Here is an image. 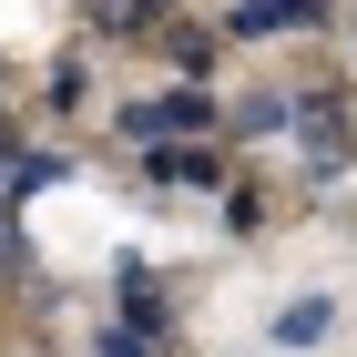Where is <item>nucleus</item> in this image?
<instances>
[{
  "label": "nucleus",
  "mask_w": 357,
  "mask_h": 357,
  "mask_svg": "<svg viewBox=\"0 0 357 357\" xmlns=\"http://www.w3.org/2000/svg\"><path fill=\"white\" fill-rule=\"evenodd\" d=\"M112 327H133L153 357L174 347V286H164L153 255H112Z\"/></svg>",
  "instance_id": "obj_2"
},
{
  "label": "nucleus",
  "mask_w": 357,
  "mask_h": 357,
  "mask_svg": "<svg viewBox=\"0 0 357 357\" xmlns=\"http://www.w3.org/2000/svg\"><path fill=\"white\" fill-rule=\"evenodd\" d=\"M266 215H275L266 174H245V164H235V184L215 194V225H225V235H266Z\"/></svg>",
  "instance_id": "obj_9"
},
{
  "label": "nucleus",
  "mask_w": 357,
  "mask_h": 357,
  "mask_svg": "<svg viewBox=\"0 0 357 357\" xmlns=\"http://www.w3.org/2000/svg\"><path fill=\"white\" fill-rule=\"evenodd\" d=\"M92 357H153V347H143L133 327H112V317H102V327H92Z\"/></svg>",
  "instance_id": "obj_11"
},
{
  "label": "nucleus",
  "mask_w": 357,
  "mask_h": 357,
  "mask_svg": "<svg viewBox=\"0 0 357 357\" xmlns=\"http://www.w3.org/2000/svg\"><path fill=\"white\" fill-rule=\"evenodd\" d=\"M337 327H347V296H337V286H296V296L266 306V347L275 357H317Z\"/></svg>",
  "instance_id": "obj_3"
},
{
  "label": "nucleus",
  "mask_w": 357,
  "mask_h": 357,
  "mask_svg": "<svg viewBox=\"0 0 357 357\" xmlns=\"http://www.w3.org/2000/svg\"><path fill=\"white\" fill-rule=\"evenodd\" d=\"M225 133H235V143H286V133H296V92H286V82H245L235 102H225Z\"/></svg>",
  "instance_id": "obj_7"
},
{
  "label": "nucleus",
  "mask_w": 357,
  "mask_h": 357,
  "mask_svg": "<svg viewBox=\"0 0 357 357\" xmlns=\"http://www.w3.org/2000/svg\"><path fill=\"white\" fill-rule=\"evenodd\" d=\"M215 31H225V52H245V41H275V31H337V0H235Z\"/></svg>",
  "instance_id": "obj_5"
},
{
  "label": "nucleus",
  "mask_w": 357,
  "mask_h": 357,
  "mask_svg": "<svg viewBox=\"0 0 357 357\" xmlns=\"http://www.w3.org/2000/svg\"><path fill=\"white\" fill-rule=\"evenodd\" d=\"M153 41H164V61H174V82H204V72H215V61H225V31H215V21H164V31H153Z\"/></svg>",
  "instance_id": "obj_8"
},
{
  "label": "nucleus",
  "mask_w": 357,
  "mask_h": 357,
  "mask_svg": "<svg viewBox=\"0 0 357 357\" xmlns=\"http://www.w3.org/2000/svg\"><path fill=\"white\" fill-rule=\"evenodd\" d=\"M72 153H61V143H10V153H0V204H10V215H21L31 194H52V184H72Z\"/></svg>",
  "instance_id": "obj_6"
},
{
  "label": "nucleus",
  "mask_w": 357,
  "mask_h": 357,
  "mask_svg": "<svg viewBox=\"0 0 357 357\" xmlns=\"http://www.w3.org/2000/svg\"><path fill=\"white\" fill-rule=\"evenodd\" d=\"M0 82H10V61H0Z\"/></svg>",
  "instance_id": "obj_12"
},
{
  "label": "nucleus",
  "mask_w": 357,
  "mask_h": 357,
  "mask_svg": "<svg viewBox=\"0 0 357 357\" xmlns=\"http://www.w3.org/2000/svg\"><path fill=\"white\" fill-rule=\"evenodd\" d=\"M133 164H143L153 194H225L235 184V153H225V143H153V153H133Z\"/></svg>",
  "instance_id": "obj_4"
},
{
  "label": "nucleus",
  "mask_w": 357,
  "mask_h": 357,
  "mask_svg": "<svg viewBox=\"0 0 357 357\" xmlns=\"http://www.w3.org/2000/svg\"><path fill=\"white\" fill-rule=\"evenodd\" d=\"M41 102H52V123H72V112L92 102V52H52V72H41Z\"/></svg>",
  "instance_id": "obj_10"
},
{
  "label": "nucleus",
  "mask_w": 357,
  "mask_h": 357,
  "mask_svg": "<svg viewBox=\"0 0 357 357\" xmlns=\"http://www.w3.org/2000/svg\"><path fill=\"white\" fill-rule=\"evenodd\" d=\"M112 133L153 153V143H225V102L204 82H164V92H133V102L112 112Z\"/></svg>",
  "instance_id": "obj_1"
}]
</instances>
